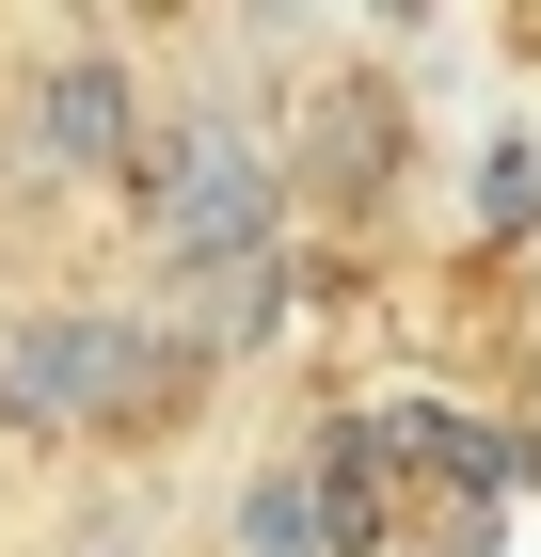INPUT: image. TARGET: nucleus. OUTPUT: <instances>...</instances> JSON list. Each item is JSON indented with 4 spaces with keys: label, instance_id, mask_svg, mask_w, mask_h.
I'll return each instance as SVG.
<instances>
[{
    "label": "nucleus",
    "instance_id": "obj_1",
    "mask_svg": "<svg viewBox=\"0 0 541 557\" xmlns=\"http://www.w3.org/2000/svg\"><path fill=\"white\" fill-rule=\"evenodd\" d=\"M127 191H144V239H160L175 287H239L287 239V160L223 112H144L127 128Z\"/></svg>",
    "mask_w": 541,
    "mask_h": 557
},
{
    "label": "nucleus",
    "instance_id": "obj_2",
    "mask_svg": "<svg viewBox=\"0 0 541 557\" xmlns=\"http://www.w3.org/2000/svg\"><path fill=\"white\" fill-rule=\"evenodd\" d=\"M175 398H192L175 319H127V302H33V319H0V414L16 430H160Z\"/></svg>",
    "mask_w": 541,
    "mask_h": 557
},
{
    "label": "nucleus",
    "instance_id": "obj_3",
    "mask_svg": "<svg viewBox=\"0 0 541 557\" xmlns=\"http://www.w3.org/2000/svg\"><path fill=\"white\" fill-rule=\"evenodd\" d=\"M127 128H144V96L112 48H64L33 81V175H127Z\"/></svg>",
    "mask_w": 541,
    "mask_h": 557
},
{
    "label": "nucleus",
    "instance_id": "obj_4",
    "mask_svg": "<svg viewBox=\"0 0 541 557\" xmlns=\"http://www.w3.org/2000/svg\"><path fill=\"white\" fill-rule=\"evenodd\" d=\"M239 557H334V525H319V494H303V462H271L239 494Z\"/></svg>",
    "mask_w": 541,
    "mask_h": 557
}]
</instances>
